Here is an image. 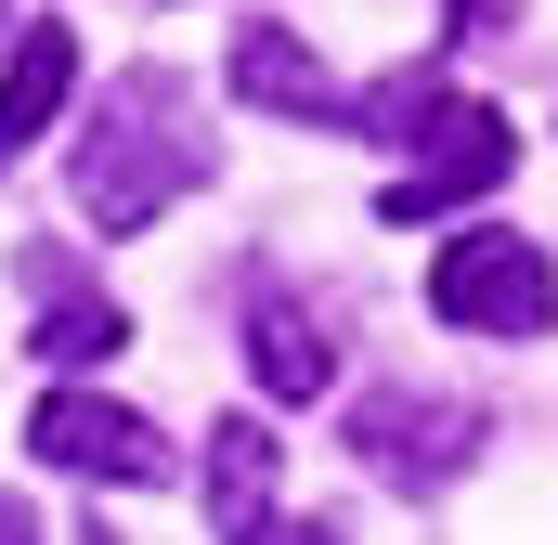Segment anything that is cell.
<instances>
[{"mask_svg": "<svg viewBox=\"0 0 558 545\" xmlns=\"http://www.w3.org/2000/svg\"><path fill=\"white\" fill-rule=\"evenodd\" d=\"M208 182V118H195V78L182 65H131L105 78V105L78 118V208L105 234H143L156 208H182Z\"/></svg>", "mask_w": 558, "mask_h": 545, "instance_id": "obj_1", "label": "cell"}, {"mask_svg": "<svg viewBox=\"0 0 558 545\" xmlns=\"http://www.w3.org/2000/svg\"><path fill=\"white\" fill-rule=\"evenodd\" d=\"M507 169H520L507 105H481V92H428V105H416V131H403V182L377 195V221H441V208L494 195Z\"/></svg>", "mask_w": 558, "mask_h": 545, "instance_id": "obj_2", "label": "cell"}, {"mask_svg": "<svg viewBox=\"0 0 558 545\" xmlns=\"http://www.w3.org/2000/svg\"><path fill=\"white\" fill-rule=\"evenodd\" d=\"M428 312L468 325V338H546L558 325V261L533 234H454L428 261Z\"/></svg>", "mask_w": 558, "mask_h": 545, "instance_id": "obj_3", "label": "cell"}, {"mask_svg": "<svg viewBox=\"0 0 558 545\" xmlns=\"http://www.w3.org/2000/svg\"><path fill=\"white\" fill-rule=\"evenodd\" d=\"M26 441H39L52 468H78V481H118V494L169 481V428L131 415V403H105V390H52V403L26 415Z\"/></svg>", "mask_w": 558, "mask_h": 545, "instance_id": "obj_4", "label": "cell"}, {"mask_svg": "<svg viewBox=\"0 0 558 545\" xmlns=\"http://www.w3.org/2000/svg\"><path fill=\"white\" fill-rule=\"evenodd\" d=\"M351 441L377 481H454L481 455V403H441V390H364L351 403Z\"/></svg>", "mask_w": 558, "mask_h": 545, "instance_id": "obj_5", "label": "cell"}, {"mask_svg": "<svg viewBox=\"0 0 558 545\" xmlns=\"http://www.w3.org/2000/svg\"><path fill=\"white\" fill-rule=\"evenodd\" d=\"M26 261V286H39V364H118V299H92L78 272H65V247H13Z\"/></svg>", "mask_w": 558, "mask_h": 545, "instance_id": "obj_6", "label": "cell"}, {"mask_svg": "<svg viewBox=\"0 0 558 545\" xmlns=\"http://www.w3.org/2000/svg\"><path fill=\"white\" fill-rule=\"evenodd\" d=\"M65 92H78V39H65V26L39 13V26L13 39V65H0V169H13L26 143L65 118Z\"/></svg>", "mask_w": 558, "mask_h": 545, "instance_id": "obj_7", "label": "cell"}, {"mask_svg": "<svg viewBox=\"0 0 558 545\" xmlns=\"http://www.w3.org/2000/svg\"><path fill=\"white\" fill-rule=\"evenodd\" d=\"M208 520H221V545L274 533V428L260 415H221L208 428Z\"/></svg>", "mask_w": 558, "mask_h": 545, "instance_id": "obj_8", "label": "cell"}, {"mask_svg": "<svg viewBox=\"0 0 558 545\" xmlns=\"http://www.w3.org/2000/svg\"><path fill=\"white\" fill-rule=\"evenodd\" d=\"M247 364H260V390H274V403H312V390L338 377V338H325L286 286H260V299H247Z\"/></svg>", "mask_w": 558, "mask_h": 545, "instance_id": "obj_9", "label": "cell"}, {"mask_svg": "<svg viewBox=\"0 0 558 545\" xmlns=\"http://www.w3.org/2000/svg\"><path fill=\"white\" fill-rule=\"evenodd\" d=\"M234 92H247V105H274V118H338V131H351V92H338L286 26H247V39H234Z\"/></svg>", "mask_w": 558, "mask_h": 545, "instance_id": "obj_10", "label": "cell"}, {"mask_svg": "<svg viewBox=\"0 0 558 545\" xmlns=\"http://www.w3.org/2000/svg\"><path fill=\"white\" fill-rule=\"evenodd\" d=\"M260 545H351V533H338V520H274Z\"/></svg>", "mask_w": 558, "mask_h": 545, "instance_id": "obj_11", "label": "cell"}, {"mask_svg": "<svg viewBox=\"0 0 558 545\" xmlns=\"http://www.w3.org/2000/svg\"><path fill=\"white\" fill-rule=\"evenodd\" d=\"M0 545H39V520H26V507H13V494H0Z\"/></svg>", "mask_w": 558, "mask_h": 545, "instance_id": "obj_12", "label": "cell"}]
</instances>
